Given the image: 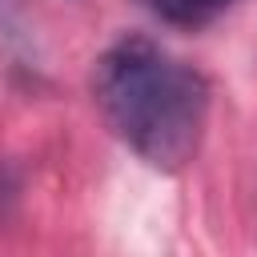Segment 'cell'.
I'll list each match as a JSON object with an SVG mask.
<instances>
[{
    "label": "cell",
    "mask_w": 257,
    "mask_h": 257,
    "mask_svg": "<svg viewBox=\"0 0 257 257\" xmlns=\"http://www.w3.org/2000/svg\"><path fill=\"white\" fill-rule=\"evenodd\" d=\"M161 20L169 24H181V28H197V24H209L217 12L229 8V0H145Z\"/></svg>",
    "instance_id": "cell-2"
},
{
    "label": "cell",
    "mask_w": 257,
    "mask_h": 257,
    "mask_svg": "<svg viewBox=\"0 0 257 257\" xmlns=\"http://www.w3.org/2000/svg\"><path fill=\"white\" fill-rule=\"evenodd\" d=\"M92 96L120 145L161 173L185 169L205 137L209 84L145 36L116 40L92 72Z\"/></svg>",
    "instance_id": "cell-1"
}]
</instances>
